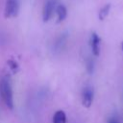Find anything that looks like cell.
<instances>
[{
  "label": "cell",
  "mask_w": 123,
  "mask_h": 123,
  "mask_svg": "<svg viewBox=\"0 0 123 123\" xmlns=\"http://www.w3.org/2000/svg\"><path fill=\"white\" fill-rule=\"evenodd\" d=\"M66 122V115L64 111H58L55 112L53 116V123H65Z\"/></svg>",
  "instance_id": "7"
},
{
  "label": "cell",
  "mask_w": 123,
  "mask_h": 123,
  "mask_svg": "<svg viewBox=\"0 0 123 123\" xmlns=\"http://www.w3.org/2000/svg\"><path fill=\"white\" fill-rule=\"evenodd\" d=\"M54 9H55V1L54 0H48L45 2L43 10H42V19L44 22H47L51 18Z\"/></svg>",
  "instance_id": "4"
},
{
  "label": "cell",
  "mask_w": 123,
  "mask_h": 123,
  "mask_svg": "<svg viewBox=\"0 0 123 123\" xmlns=\"http://www.w3.org/2000/svg\"><path fill=\"white\" fill-rule=\"evenodd\" d=\"M0 91H1V96H2L6 106L10 110H12L13 109V94H12V85H11L9 79L5 78L1 81Z\"/></svg>",
  "instance_id": "1"
},
{
  "label": "cell",
  "mask_w": 123,
  "mask_h": 123,
  "mask_svg": "<svg viewBox=\"0 0 123 123\" xmlns=\"http://www.w3.org/2000/svg\"><path fill=\"white\" fill-rule=\"evenodd\" d=\"M57 12V15H58V22H62L65 19L66 15H67V10L63 5H59L56 9Z\"/></svg>",
  "instance_id": "6"
},
{
  "label": "cell",
  "mask_w": 123,
  "mask_h": 123,
  "mask_svg": "<svg viewBox=\"0 0 123 123\" xmlns=\"http://www.w3.org/2000/svg\"><path fill=\"white\" fill-rule=\"evenodd\" d=\"M86 69H87L88 73H92L94 70V62L90 59L87 60V62H86Z\"/></svg>",
  "instance_id": "9"
},
{
  "label": "cell",
  "mask_w": 123,
  "mask_h": 123,
  "mask_svg": "<svg viewBox=\"0 0 123 123\" xmlns=\"http://www.w3.org/2000/svg\"><path fill=\"white\" fill-rule=\"evenodd\" d=\"M94 92L91 87H85L82 93V104L86 108H89L93 102Z\"/></svg>",
  "instance_id": "3"
},
{
  "label": "cell",
  "mask_w": 123,
  "mask_h": 123,
  "mask_svg": "<svg viewBox=\"0 0 123 123\" xmlns=\"http://www.w3.org/2000/svg\"><path fill=\"white\" fill-rule=\"evenodd\" d=\"M108 123H119V122H118L117 119H115V118H111V119H109Z\"/></svg>",
  "instance_id": "11"
},
{
  "label": "cell",
  "mask_w": 123,
  "mask_h": 123,
  "mask_svg": "<svg viewBox=\"0 0 123 123\" xmlns=\"http://www.w3.org/2000/svg\"><path fill=\"white\" fill-rule=\"evenodd\" d=\"M18 12V2L17 0H7L5 5L4 15L6 18L14 17Z\"/></svg>",
  "instance_id": "2"
},
{
  "label": "cell",
  "mask_w": 123,
  "mask_h": 123,
  "mask_svg": "<svg viewBox=\"0 0 123 123\" xmlns=\"http://www.w3.org/2000/svg\"><path fill=\"white\" fill-rule=\"evenodd\" d=\"M8 63L10 64V67H11V69H12V71H14V72L17 71V69H18V65H17V63H16L14 61L10 60V61L8 62Z\"/></svg>",
  "instance_id": "10"
},
{
  "label": "cell",
  "mask_w": 123,
  "mask_h": 123,
  "mask_svg": "<svg viewBox=\"0 0 123 123\" xmlns=\"http://www.w3.org/2000/svg\"><path fill=\"white\" fill-rule=\"evenodd\" d=\"M121 48H122V50H123V42H122V44H121Z\"/></svg>",
  "instance_id": "12"
},
{
  "label": "cell",
  "mask_w": 123,
  "mask_h": 123,
  "mask_svg": "<svg viewBox=\"0 0 123 123\" xmlns=\"http://www.w3.org/2000/svg\"><path fill=\"white\" fill-rule=\"evenodd\" d=\"M100 42H101V39L98 37V35L96 33H92L91 39H90V45H91L92 53L95 57H98L100 54Z\"/></svg>",
  "instance_id": "5"
},
{
  "label": "cell",
  "mask_w": 123,
  "mask_h": 123,
  "mask_svg": "<svg viewBox=\"0 0 123 123\" xmlns=\"http://www.w3.org/2000/svg\"><path fill=\"white\" fill-rule=\"evenodd\" d=\"M110 10H111V4H107L104 7H102V9L99 11V14H98L99 19L100 20H104L107 17V15L109 14Z\"/></svg>",
  "instance_id": "8"
}]
</instances>
